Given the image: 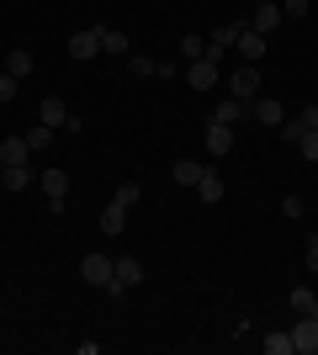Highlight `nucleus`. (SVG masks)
I'll return each mask as SVG.
<instances>
[{
    "instance_id": "nucleus-1",
    "label": "nucleus",
    "mask_w": 318,
    "mask_h": 355,
    "mask_svg": "<svg viewBox=\"0 0 318 355\" xmlns=\"http://www.w3.org/2000/svg\"><path fill=\"white\" fill-rule=\"evenodd\" d=\"M133 286H143V260L117 254V260H112V286H106V297H122V292H133Z\"/></svg>"
},
{
    "instance_id": "nucleus-2",
    "label": "nucleus",
    "mask_w": 318,
    "mask_h": 355,
    "mask_svg": "<svg viewBox=\"0 0 318 355\" xmlns=\"http://www.w3.org/2000/svg\"><path fill=\"white\" fill-rule=\"evenodd\" d=\"M260 85H265V80H260V69H255V64H244V69H233V74H228V96H233V101H244V106H249V101L260 96Z\"/></svg>"
},
{
    "instance_id": "nucleus-3",
    "label": "nucleus",
    "mask_w": 318,
    "mask_h": 355,
    "mask_svg": "<svg viewBox=\"0 0 318 355\" xmlns=\"http://www.w3.org/2000/svg\"><path fill=\"white\" fill-rule=\"evenodd\" d=\"M249 122H260V128H281V122H287V106L276 101V96H255V101H249Z\"/></svg>"
},
{
    "instance_id": "nucleus-4",
    "label": "nucleus",
    "mask_w": 318,
    "mask_h": 355,
    "mask_svg": "<svg viewBox=\"0 0 318 355\" xmlns=\"http://www.w3.org/2000/svg\"><path fill=\"white\" fill-rule=\"evenodd\" d=\"M80 282L85 286H112V254H85V260H80Z\"/></svg>"
},
{
    "instance_id": "nucleus-5",
    "label": "nucleus",
    "mask_w": 318,
    "mask_h": 355,
    "mask_svg": "<svg viewBox=\"0 0 318 355\" xmlns=\"http://www.w3.org/2000/svg\"><path fill=\"white\" fill-rule=\"evenodd\" d=\"M292 350L297 355H318V318L313 313H303V318L292 324Z\"/></svg>"
},
{
    "instance_id": "nucleus-6",
    "label": "nucleus",
    "mask_w": 318,
    "mask_h": 355,
    "mask_svg": "<svg viewBox=\"0 0 318 355\" xmlns=\"http://www.w3.org/2000/svg\"><path fill=\"white\" fill-rule=\"evenodd\" d=\"M218 74H223V64L197 59V64H186V74H181V80H186L191 90H212V85H218Z\"/></svg>"
},
{
    "instance_id": "nucleus-7",
    "label": "nucleus",
    "mask_w": 318,
    "mask_h": 355,
    "mask_svg": "<svg viewBox=\"0 0 318 355\" xmlns=\"http://www.w3.org/2000/svg\"><path fill=\"white\" fill-rule=\"evenodd\" d=\"M249 27H255L260 37H271V32L281 27V6H276V0H255V11H249Z\"/></svg>"
},
{
    "instance_id": "nucleus-8",
    "label": "nucleus",
    "mask_w": 318,
    "mask_h": 355,
    "mask_svg": "<svg viewBox=\"0 0 318 355\" xmlns=\"http://www.w3.org/2000/svg\"><path fill=\"white\" fill-rule=\"evenodd\" d=\"M96 53H101V27H80L75 37H69V59H96Z\"/></svg>"
},
{
    "instance_id": "nucleus-9",
    "label": "nucleus",
    "mask_w": 318,
    "mask_h": 355,
    "mask_svg": "<svg viewBox=\"0 0 318 355\" xmlns=\"http://www.w3.org/2000/svg\"><path fill=\"white\" fill-rule=\"evenodd\" d=\"M64 191H69V170H43V196H48V212H64Z\"/></svg>"
},
{
    "instance_id": "nucleus-10",
    "label": "nucleus",
    "mask_w": 318,
    "mask_h": 355,
    "mask_svg": "<svg viewBox=\"0 0 318 355\" xmlns=\"http://www.w3.org/2000/svg\"><path fill=\"white\" fill-rule=\"evenodd\" d=\"M207 154H212V159L233 154V128H228V122H218V117L207 122Z\"/></svg>"
},
{
    "instance_id": "nucleus-11",
    "label": "nucleus",
    "mask_w": 318,
    "mask_h": 355,
    "mask_svg": "<svg viewBox=\"0 0 318 355\" xmlns=\"http://www.w3.org/2000/svg\"><path fill=\"white\" fill-rule=\"evenodd\" d=\"M233 48L244 53V64H255V59H265V48H271V43H265L255 27H244V21H239V43H233Z\"/></svg>"
},
{
    "instance_id": "nucleus-12",
    "label": "nucleus",
    "mask_w": 318,
    "mask_h": 355,
    "mask_svg": "<svg viewBox=\"0 0 318 355\" xmlns=\"http://www.w3.org/2000/svg\"><path fill=\"white\" fill-rule=\"evenodd\" d=\"M0 159H6V170H11V164H32V144H27V133H21V138H6V144H0Z\"/></svg>"
},
{
    "instance_id": "nucleus-13",
    "label": "nucleus",
    "mask_w": 318,
    "mask_h": 355,
    "mask_svg": "<svg viewBox=\"0 0 318 355\" xmlns=\"http://www.w3.org/2000/svg\"><path fill=\"white\" fill-rule=\"evenodd\" d=\"M101 53H112V59H127V53H133L127 32H117V27H101Z\"/></svg>"
},
{
    "instance_id": "nucleus-14",
    "label": "nucleus",
    "mask_w": 318,
    "mask_h": 355,
    "mask_svg": "<svg viewBox=\"0 0 318 355\" xmlns=\"http://www.w3.org/2000/svg\"><path fill=\"white\" fill-rule=\"evenodd\" d=\"M37 122H48V128H69V106H64V96H48L43 112H37Z\"/></svg>"
},
{
    "instance_id": "nucleus-15",
    "label": "nucleus",
    "mask_w": 318,
    "mask_h": 355,
    "mask_svg": "<svg viewBox=\"0 0 318 355\" xmlns=\"http://www.w3.org/2000/svg\"><path fill=\"white\" fill-rule=\"evenodd\" d=\"M212 117H218V122H228V128H239V122H249V106H244V101H233V96H228V101L218 106Z\"/></svg>"
},
{
    "instance_id": "nucleus-16",
    "label": "nucleus",
    "mask_w": 318,
    "mask_h": 355,
    "mask_svg": "<svg viewBox=\"0 0 318 355\" xmlns=\"http://www.w3.org/2000/svg\"><path fill=\"white\" fill-rule=\"evenodd\" d=\"M6 74L27 80V74H32V48H11V53H6Z\"/></svg>"
},
{
    "instance_id": "nucleus-17",
    "label": "nucleus",
    "mask_w": 318,
    "mask_h": 355,
    "mask_svg": "<svg viewBox=\"0 0 318 355\" xmlns=\"http://www.w3.org/2000/svg\"><path fill=\"white\" fill-rule=\"evenodd\" d=\"M122 228H127V207H122V202H112V207L101 212V234H112V239H117Z\"/></svg>"
},
{
    "instance_id": "nucleus-18",
    "label": "nucleus",
    "mask_w": 318,
    "mask_h": 355,
    "mask_svg": "<svg viewBox=\"0 0 318 355\" xmlns=\"http://www.w3.org/2000/svg\"><path fill=\"white\" fill-rule=\"evenodd\" d=\"M181 59H186V64L207 59V37H202V32H186V37H181Z\"/></svg>"
},
{
    "instance_id": "nucleus-19",
    "label": "nucleus",
    "mask_w": 318,
    "mask_h": 355,
    "mask_svg": "<svg viewBox=\"0 0 318 355\" xmlns=\"http://www.w3.org/2000/svg\"><path fill=\"white\" fill-rule=\"evenodd\" d=\"M197 191H202V202H223V175H218V170H202Z\"/></svg>"
},
{
    "instance_id": "nucleus-20",
    "label": "nucleus",
    "mask_w": 318,
    "mask_h": 355,
    "mask_svg": "<svg viewBox=\"0 0 318 355\" xmlns=\"http://www.w3.org/2000/svg\"><path fill=\"white\" fill-rule=\"evenodd\" d=\"M260 345H265V355H292V329H271Z\"/></svg>"
},
{
    "instance_id": "nucleus-21",
    "label": "nucleus",
    "mask_w": 318,
    "mask_h": 355,
    "mask_svg": "<svg viewBox=\"0 0 318 355\" xmlns=\"http://www.w3.org/2000/svg\"><path fill=\"white\" fill-rule=\"evenodd\" d=\"M0 180H6V191H27V186H32V164H11Z\"/></svg>"
},
{
    "instance_id": "nucleus-22",
    "label": "nucleus",
    "mask_w": 318,
    "mask_h": 355,
    "mask_svg": "<svg viewBox=\"0 0 318 355\" xmlns=\"http://www.w3.org/2000/svg\"><path fill=\"white\" fill-rule=\"evenodd\" d=\"M170 175L181 180V186H197V180H202V164L197 159H175V164H170Z\"/></svg>"
},
{
    "instance_id": "nucleus-23",
    "label": "nucleus",
    "mask_w": 318,
    "mask_h": 355,
    "mask_svg": "<svg viewBox=\"0 0 318 355\" xmlns=\"http://www.w3.org/2000/svg\"><path fill=\"white\" fill-rule=\"evenodd\" d=\"M313 286H292V292H287V302H292V313H297V318H303V313H313Z\"/></svg>"
},
{
    "instance_id": "nucleus-24",
    "label": "nucleus",
    "mask_w": 318,
    "mask_h": 355,
    "mask_svg": "<svg viewBox=\"0 0 318 355\" xmlns=\"http://www.w3.org/2000/svg\"><path fill=\"white\" fill-rule=\"evenodd\" d=\"M27 144H32V154H43V148L53 144V128H48V122H37V128H27Z\"/></svg>"
},
{
    "instance_id": "nucleus-25",
    "label": "nucleus",
    "mask_w": 318,
    "mask_h": 355,
    "mask_svg": "<svg viewBox=\"0 0 318 355\" xmlns=\"http://www.w3.org/2000/svg\"><path fill=\"white\" fill-rule=\"evenodd\" d=\"M127 69H133L138 80H149V74L159 69V59H143V53H127Z\"/></svg>"
},
{
    "instance_id": "nucleus-26",
    "label": "nucleus",
    "mask_w": 318,
    "mask_h": 355,
    "mask_svg": "<svg viewBox=\"0 0 318 355\" xmlns=\"http://www.w3.org/2000/svg\"><path fill=\"white\" fill-rule=\"evenodd\" d=\"M138 196H143V186H138V180H122V186H117V196H112V202H122V207H133Z\"/></svg>"
},
{
    "instance_id": "nucleus-27",
    "label": "nucleus",
    "mask_w": 318,
    "mask_h": 355,
    "mask_svg": "<svg viewBox=\"0 0 318 355\" xmlns=\"http://www.w3.org/2000/svg\"><path fill=\"white\" fill-rule=\"evenodd\" d=\"M297 154H303L308 164H318V128H308V133H303V144H297Z\"/></svg>"
},
{
    "instance_id": "nucleus-28",
    "label": "nucleus",
    "mask_w": 318,
    "mask_h": 355,
    "mask_svg": "<svg viewBox=\"0 0 318 355\" xmlns=\"http://www.w3.org/2000/svg\"><path fill=\"white\" fill-rule=\"evenodd\" d=\"M303 133H308V122H303V117H292V122H281V138H287L292 148L303 144Z\"/></svg>"
},
{
    "instance_id": "nucleus-29",
    "label": "nucleus",
    "mask_w": 318,
    "mask_h": 355,
    "mask_svg": "<svg viewBox=\"0 0 318 355\" xmlns=\"http://www.w3.org/2000/svg\"><path fill=\"white\" fill-rule=\"evenodd\" d=\"M16 85H21L16 74H0V106H6V101H16Z\"/></svg>"
},
{
    "instance_id": "nucleus-30",
    "label": "nucleus",
    "mask_w": 318,
    "mask_h": 355,
    "mask_svg": "<svg viewBox=\"0 0 318 355\" xmlns=\"http://www.w3.org/2000/svg\"><path fill=\"white\" fill-rule=\"evenodd\" d=\"M276 6H281V16H292V21L308 16V0H276Z\"/></svg>"
},
{
    "instance_id": "nucleus-31",
    "label": "nucleus",
    "mask_w": 318,
    "mask_h": 355,
    "mask_svg": "<svg viewBox=\"0 0 318 355\" xmlns=\"http://www.w3.org/2000/svg\"><path fill=\"white\" fill-rule=\"evenodd\" d=\"M154 74H159V80H181L186 69H181V64H170V59H159V69H154Z\"/></svg>"
},
{
    "instance_id": "nucleus-32",
    "label": "nucleus",
    "mask_w": 318,
    "mask_h": 355,
    "mask_svg": "<svg viewBox=\"0 0 318 355\" xmlns=\"http://www.w3.org/2000/svg\"><path fill=\"white\" fill-rule=\"evenodd\" d=\"M281 212H287V218H303V196H292V191H287V202H281Z\"/></svg>"
},
{
    "instance_id": "nucleus-33",
    "label": "nucleus",
    "mask_w": 318,
    "mask_h": 355,
    "mask_svg": "<svg viewBox=\"0 0 318 355\" xmlns=\"http://www.w3.org/2000/svg\"><path fill=\"white\" fill-rule=\"evenodd\" d=\"M308 270L318 276V234H308Z\"/></svg>"
},
{
    "instance_id": "nucleus-34",
    "label": "nucleus",
    "mask_w": 318,
    "mask_h": 355,
    "mask_svg": "<svg viewBox=\"0 0 318 355\" xmlns=\"http://www.w3.org/2000/svg\"><path fill=\"white\" fill-rule=\"evenodd\" d=\"M303 122H308V128H318V101H308V106H303Z\"/></svg>"
},
{
    "instance_id": "nucleus-35",
    "label": "nucleus",
    "mask_w": 318,
    "mask_h": 355,
    "mask_svg": "<svg viewBox=\"0 0 318 355\" xmlns=\"http://www.w3.org/2000/svg\"><path fill=\"white\" fill-rule=\"evenodd\" d=\"M313 318H318V297H313Z\"/></svg>"
},
{
    "instance_id": "nucleus-36",
    "label": "nucleus",
    "mask_w": 318,
    "mask_h": 355,
    "mask_svg": "<svg viewBox=\"0 0 318 355\" xmlns=\"http://www.w3.org/2000/svg\"><path fill=\"white\" fill-rule=\"evenodd\" d=\"M0 175H6V159H0Z\"/></svg>"
},
{
    "instance_id": "nucleus-37",
    "label": "nucleus",
    "mask_w": 318,
    "mask_h": 355,
    "mask_svg": "<svg viewBox=\"0 0 318 355\" xmlns=\"http://www.w3.org/2000/svg\"><path fill=\"white\" fill-rule=\"evenodd\" d=\"M0 313H6V308H0Z\"/></svg>"
}]
</instances>
